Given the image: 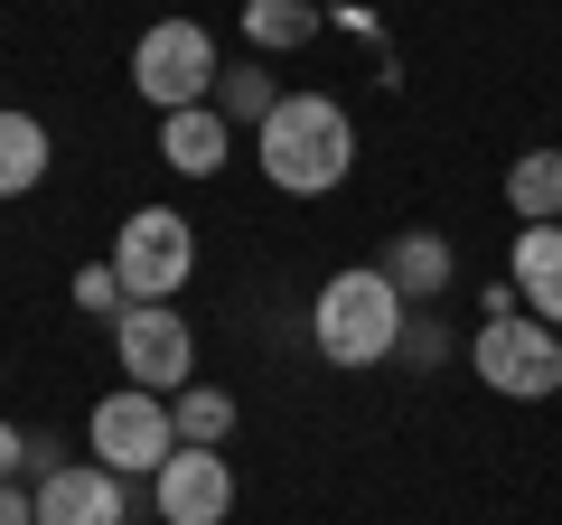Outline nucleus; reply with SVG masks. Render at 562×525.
I'll list each match as a JSON object with an SVG mask.
<instances>
[{
  "label": "nucleus",
  "instance_id": "39448f33",
  "mask_svg": "<svg viewBox=\"0 0 562 525\" xmlns=\"http://www.w3.org/2000/svg\"><path fill=\"white\" fill-rule=\"evenodd\" d=\"M216 76H225V57H216V38H206L198 20H160V29H140V47H132V85H140V103L188 113V103L216 94Z\"/></svg>",
  "mask_w": 562,
  "mask_h": 525
},
{
  "label": "nucleus",
  "instance_id": "1a4fd4ad",
  "mask_svg": "<svg viewBox=\"0 0 562 525\" xmlns=\"http://www.w3.org/2000/svg\"><path fill=\"white\" fill-rule=\"evenodd\" d=\"M38 525H122V479L103 460H66L38 479Z\"/></svg>",
  "mask_w": 562,
  "mask_h": 525
},
{
  "label": "nucleus",
  "instance_id": "412c9836",
  "mask_svg": "<svg viewBox=\"0 0 562 525\" xmlns=\"http://www.w3.org/2000/svg\"><path fill=\"white\" fill-rule=\"evenodd\" d=\"M20 469H29V442H20L10 423H0V479H20Z\"/></svg>",
  "mask_w": 562,
  "mask_h": 525
},
{
  "label": "nucleus",
  "instance_id": "9d476101",
  "mask_svg": "<svg viewBox=\"0 0 562 525\" xmlns=\"http://www.w3.org/2000/svg\"><path fill=\"white\" fill-rule=\"evenodd\" d=\"M225 150H235V122L216 113V103H188V113H160V160L179 169V179H216Z\"/></svg>",
  "mask_w": 562,
  "mask_h": 525
},
{
  "label": "nucleus",
  "instance_id": "423d86ee",
  "mask_svg": "<svg viewBox=\"0 0 562 525\" xmlns=\"http://www.w3.org/2000/svg\"><path fill=\"white\" fill-rule=\"evenodd\" d=\"M113 357H122V376L140 384V394H179L188 376H198V338H188V320L169 301H132L113 320Z\"/></svg>",
  "mask_w": 562,
  "mask_h": 525
},
{
  "label": "nucleus",
  "instance_id": "aec40b11",
  "mask_svg": "<svg viewBox=\"0 0 562 525\" xmlns=\"http://www.w3.org/2000/svg\"><path fill=\"white\" fill-rule=\"evenodd\" d=\"M403 357H413V366H441L450 338H441V328H403Z\"/></svg>",
  "mask_w": 562,
  "mask_h": 525
},
{
  "label": "nucleus",
  "instance_id": "6ab92c4d",
  "mask_svg": "<svg viewBox=\"0 0 562 525\" xmlns=\"http://www.w3.org/2000/svg\"><path fill=\"white\" fill-rule=\"evenodd\" d=\"M0 525H38V488H20V479H0Z\"/></svg>",
  "mask_w": 562,
  "mask_h": 525
},
{
  "label": "nucleus",
  "instance_id": "f3484780",
  "mask_svg": "<svg viewBox=\"0 0 562 525\" xmlns=\"http://www.w3.org/2000/svg\"><path fill=\"white\" fill-rule=\"evenodd\" d=\"M206 103H216L225 122H254V132H262V122H272V103H281V85L262 76V66H225V76H216V94H206Z\"/></svg>",
  "mask_w": 562,
  "mask_h": 525
},
{
  "label": "nucleus",
  "instance_id": "f8f14e48",
  "mask_svg": "<svg viewBox=\"0 0 562 525\" xmlns=\"http://www.w3.org/2000/svg\"><path fill=\"white\" fill-rule=\"evenodd\" d=\"M375 272L422 310V301H441V291H450V244L431 235V225H413V235H394V254H384Z\"/></svg>",
  "mask_w": 562,
  "mask_h": 525
},
{
  "label": "nucleus",
  "instance_id": "20e7f679",
  "mask_svg": "<svg viewBox=\"0 0 562 525\" xmlns=\"http://www.w3.org/2000/svg\"><path fill=\"white\" fill-rule=\"evenodd\" d=\"M113 272L132 301H179V282L198 272V225L179 206H132L113 235Z\"/></svg>",
  "mask_w": 562,
  "mask_h": 525
},
{
  "label": "nucleus",
  "instance_id": "ddd939ff",
  "mask_svg": "<svg viewBox=\"0 0 562 525\" xmlns=\"http://www.w3.org/2000/svg\"><path fill=\"white\" fill-rule=\"evenodd\" d=\"M506 206H516V225H562V150H516Z\"/></svg>",
  "mask_w": 562,
  "mask_h": 525
},
{
  "label": "nucleus",
  "instance_id": "dca6fc26",
  "mask_svg": "<svg viewBox=\"0 0 562 525\" xmlns=\"http://www.w3.org/2000/svg\"><path fill=\"white\" fill-rule=\"evenodd\" d=\"M169 432H179V450H216L225 432H235V394H216V384H179V394H169Z\"/></svg>",
  "mask_w": 562,
  "mask_h": 525
},
{
  "label": "nucleus",
  "instance_id": "2eb2a0df",
  "mask_svg": "<svg viewBox=\"0 0 562 525\" xmlns=\"http://www.w3.org/2000/svg\"><path fill=\"white\" fill-rule=\"evenodd\" d=\"M244 38L262 57H291V47L319 38V0H244Z\"/></svg>",
  "mask_w": 562,
  "mask_h": 525
},
{
  "label": "nucleus",
  "instance_id": "7ed1b4c3",
  "mask_svg": "<svg viewBox=\"0 0 562 525\" xmlns=\"http://www.w3.org/2000/svg\"><path fill=\"white\" fill-rule=\"evenodd\" d=\"M469 376L497 384L506 404H543V394H562V328H543L535 310H516V320H479Z\"/></svg>",
  "mask_w": 562,
  "mask_h": 525
},
{
  "label": "nucleus",
  "instance_id": "f03ea898",
  "mask_svg": "<svg viewBox=\"0 0 562 525\" xmlns=\"http://www.w3.org/2000/svg\"><path fill=\"white\" fill-rule=\"evenodd\" d=\"M403 328H413V301H403V291L384 282L375 262H347V272H328V282H319L310 338H319V357H328V366L366 376V366L403 357Z\"/></svg>",
  "mask_w": 562,
  "mask_h": 525
},
{
  "label": "nucleus",
  "instance_id": "f257e3e1",
  "mask_svg": "<svg viewBox=\"0 0 562 525\" xmlns=\"http://www.w3.org/2000/svg\"><path fill=\"white\" fill-rule=\"evenodd\" d=\"M254 160L281 198H328L357 169V122H347L338 94H281L272 122L254 132Z\"/></svg>",
  "mask_w": 562,
  "mask_h": 525
},
{
  "label": "nucleus",
  "instance_id": "9b49d317",
  "mask_svg": "<svg viewBox=\"0 0 562 525\" xmlns=\"http://www.w3.org/2000/svg\"><path fill=\"white\" fill-rule=\"evenodd\" d=\"M506 282L543 328H562V225H525L516 254H506Z\"/></svg>",
  "mask_w": 562,
  "mask_h": 525
},
{
  "label": "nucleus",
  "instance_id": "0eeeda50",
  "mask_svg": "<svg viewBox=\"0 0 562 525\" xmlns=\"http://www.w3.org/2000/svg\"><path fill=\"white\" fill-rule=\"evenodd\" d=\"M169 450H179V432H169V394H140V384H122V394H103L94 404V460L113 469V479H160Z\"/></svg>",
  "mask_w": 562,
  "mask_h": 525
},
{
  "label": "nucleus",
  "instance_id": "4468645a",
  "mask_svg": "<svg viewBox=\"0 0 562 525\" xmlns=\"http://www.w3.org/2000/svg\"><path fill=\"white\" fill-rule=\"evenodd\" d=\"M47 122L38 113H0V198H29V188L47 179Z\"/></svg>",
  "mask_w": 562,
  "mask_h": 525
},
{
  "label": "nucleus",
  "instance_id": "6e6552de",
  "mask_svg": "<svg viewBox=\"0 0 562 525\" xmlns=\"http://www.w3.org/2000/svg\"><path fill=\"white\" fill-rule=\"evenodd\" d=\"M225 516H235V469H225V450H169L160 525H225Z\"/></svg>",
  "mask_w": 562,
  "mask_h": 525
},
{
  "label": "nucleus",
  "instance_id": "a211bd4d",
  "mask_svg": "<svg viewBox=\"0 0 562 525\" xmlns=\"http://www.w3.org/2000/svg\"><path fill=\"white\" fill-rule=\"evenodd\" d=\"M76 310H94V320H122V310H132V291H122L113 262H85L76 272Z\"/></svg>",
  "mask_w": 562,
  "mask_h": 525
}]
</instances>
